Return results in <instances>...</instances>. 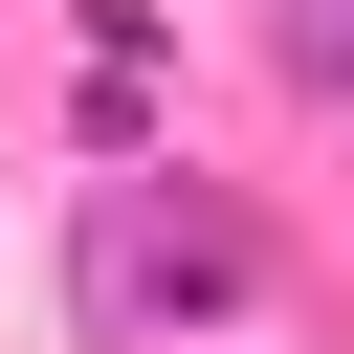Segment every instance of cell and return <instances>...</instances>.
Masks as SVG:
<instances>
[{"label":"cell","instance_id":"obj_1","mask_svg":"<svg viewBox=\"0 0 354 354\" xmlns=\"http://www.w3.org/2000/svg\"><path fill=\"white\" fill-rule=\"evenodd\" d=\"M266 288V243L221 221V199H111V243H88V310L111 332H155V310H243Z\"/></svg>","mask_w":354,"mask_h":354}]
</instances>
